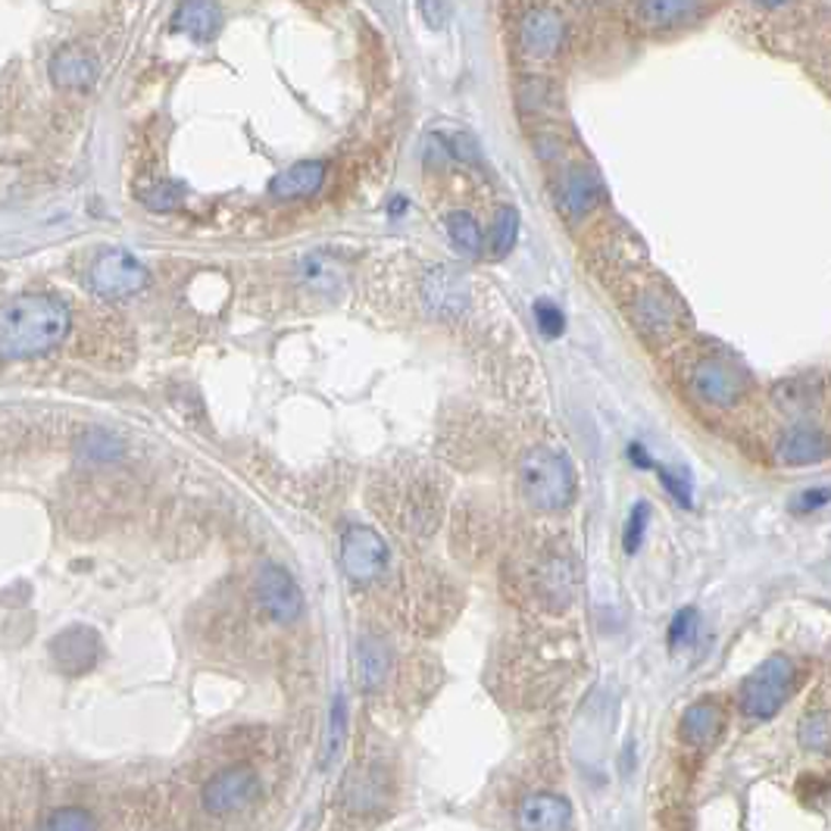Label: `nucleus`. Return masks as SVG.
Returning a JSON list of instances; mask_svg holds the SVG:
<instances>
[{"instance_id": "obj_19", "label": "nucleus", "mask_w": 831, "mask_h": 831, "mask_svg": "<svg viewBox=\"0 0 831 831\" xmlns=\"http://www.w3.org/2000/svg\"><path fill=\"white\" fill-rule=\"evenodd\" d=\"M779 457H782V463H787V466H809V463H819V459H826V437L819 435V432H812V429L797 425V429H791V432L782 437Z\"/></svg>"}, {"instance_id": "obj_9", "label": "nucleus", "mask_w": 831, "mask_h": 831, "mask_svg": "<svg viewBox=\"0 0 831 831\" xmlns=\"http://www.w3.org/2000/svg\"><path fill=\"white\" fill-rule=\"evenodd\" d=\"M144 284H148V269L126 250H109L91 266V288L109 301L138 294Z\"/></svg>"}, {"instance_id": "obj_11", "label": "nucleus", "mask_w": 831, "mask_h": 831, "mask_svg": "<svg viewBox=\"0 0 831 831\" xmlns=\"http://www.w3.org/2000/svg\"><path fill=\"white\" fill-rule=\"evenodd\" d=\"M519 831H572L575 829V809L563 794L538 791L528 794L516 809Z\"/></svg>"}, {"instance_id": "obj_7", "label": "nucleus", "mask_w": 831, "mask_h": 831, "mask_svg": "<svg viewBox=\"0 0 831 831\" xmlns=\"http://www.w3.org/2000/svg\"><path fill=\"white\" fill-rule=\"evenodd\" d=\"M691 391L698 394L703 403L725 410L741 400L747 391V378L735 363H728L722 356H706L691 372Z\"/></svg>"}, {"instance_id": "obj_6", "label": "nucleus", "mask_w": 831, "mask_h": 831, "mask_svg": "<svg viewBox=\"0 0 831 831\" xmlns=\"http://www.w3.org/2000/svg\"><path fill=\"white\" fill-rule=\"evenodd\" d=\"M341 566L353 582H372L388 569V545L370 525H350L341 538Z\"/></svg>"}, {"instance_id": "obj_32", "label": "nucleus", "mask_w": 831, "mask_h": 831, "mask_svg": "<svg viewBox=\"0 0 831 831\" xmlns=\"http://www.w3.org/2000/svg\"><path fill=\"white\" fill-rule=\"evenodd\" d=\"M826 503H829V488H816V491H804L800 501L791 503V510H794V513H809V510L826 506Z\"/></svg>"}, {"instance_id": "obj_23", "label": "nucleus", "mask_w": 831, "mask_h": 831, "mask_svg": "<svg viewBox=\"0 0 831 831\" xmlns=\"http://www.w3.org/2000/svg\"><path fill=\"white\" fill-rule=\"evenodd\" d=\"M344 738H348V700L338 694V698L331 700V713H328L323 763L328 765L335 757H341V750H344Z\"/></svg>"}, {"instance_id": "obj_17", "label": "nucleus", "mask_w": 831, "mask_h": 831, "mask_svg": "<svg viewBox=\"0 0 831 831\" xmlns=\"http://www.w3.org/2000/svg\"><path fill=\"white\" fill-rule=\"evenodd\" d=\"M50 79L60 87L82 91V87H91L97 82V63L87 57L85 50L66 47V50H60V54L50 60Z\"/></svg>"}, {"instance_id": "obj_18", "label": "nucleus", "mask_w": 831, "mask_h": 831, "mask_svg": "<svg viewBox=\"0 0 831 831\" xmlns=\"http://www.w3.org/2000/svg\"><path fill=\"white\" fill-rule=\"evenodd\" d=\"M425 304L437 316H457L466 306V284L450 269H435L425 279Z\"/></svg>"}, {"instance_id": "obj_30", "label": "nucleus", "mask_w": 831, "mask_h": 831, "mask_svg": "<svg viewBox=\"0 0 831 831\" xmlns=\"http://www.w3.org/2000/svg\"><path fill=\"white\" fill-rule=\"evenodd\" d=\"M182 191L175 188V185H160V188H153L144 195V203L153 207V210H175L178 207V200H182Z\"/></svg>"}, {"instance_id": "obj_1", "label": "nucleus", "mask_w": 831, "mask_h": 831, "mask_svg": "<svg viewBox=\"0 0 831 831\" xmlns=\"http://www.w3.org/2000/svg\"><path fill=\"white\" fill-rule=\"evenodd\" d=\"M69 335V309L50 294H25L0 306V356L28 360Z\"/></svg>"}, {"instance_id": "obj_13", "label": "nucleus", "mask_w": 831, "mask_h": 831, "mask_svg": "<svg viewBox=\"0 0 831 831\" xmlns=\"http://www.w3.org/2000/svg\"><path fill=\"white\" fill-rule=\"evenodd\" d=\"M50 654L57 659V666L63 669L66 676H82L87 672L97 656H101V641L97 634L85 629V625H75V629H66L63 634H57L50 641Z\"/></svg>"}, {"instance_id": "obj_8", "label": "nucleus", "mask_w": 831, "mask_h": 831, "mask_svg": "<svg viewBox=\"0 0 831 831\" xmlns=\"http://www.w3.org/2000/svg\"><path fill=\"white\" fill-rule=\"evenodd\" d=\"M254 588H257L260 607L272 622L291 625V622H297L304 616V594H301L297 582L282 566H272V563L260 566Z\"/></svg>"}, {"instance_id": "obj_27", "label": "nucleus", "mask_w": 831, "mask_h": 831, "mask_svg": "<svg viewBox=\"0 0 831 831\" xmlns=\"http://www.w3.org/2000/svg\"><path fill=\"white\" fill-rule=\"evenodd\" d=\"M698 629H700V616L694 607L678 610L676 619H672V625H669V647H672V651H681V647L694 644Z\"/></svg>"}, {"instance_id": "obj_20", "label": "nucleus", "mask_w": 831, "mask_h": 831, "mask_svg": "<svg viewBox=\"0 0 831 831\" xmlns=\"http://www.w3.org/2000/svg\"><path fill=\"white\" fill-rule=\"evenodd\" d=\"M175 28L188 32L197 42H210L219 32V7L213 3H182L175 13Z\"/></svg>"}, {"instance_id": "obj_10", "label": "nucleus", "mask_w": 831, "mask_h": 831, "mask_svg": "<svg viewBox=\"0 0 831 831\" xmlns=\"http://www.w3.org/2000/svg\"><path fill=\"white\" fill-rule=\"evenodd\" d=\"M600 200H604V182L594 173V166L575 163V166H566L557 178V207L572 222L588 216Z\"/></svg>"}, {"instance_id": "obj_4", "label": "nucleus", "mask_w": 831, "mask_h": 831, "mask_svg": "<svg viewBox=\"0 0 831 831\" xmlns=\"http://www.w3.org/2000/svg\"><path fill=\"white\" fill-rule=\"evenodd\" d=\"M632 319L647 338H672L678 335L688 316L678 304V297L666 284L651 282L647 288H637L632 301Z\"/></svg>"}, {"instance_id": "obj_2", "label": "nucleus", "mask_w": 831, "mask_h": 831, "mask_svg": "<svg viewBox=\"0 0 831 831\" xmlns=\"http://www.w3.org/2000/svg\"><path fill=\"white\" fill-rule=\"evenodd\" d=\"M525 501L538 510H563L575 498V466L566 454L550 447H531L519 463Z\"/></svg>"}, {"instance_id": "obj_3", "label": "nucleus", "mask_w": 831, "mask_h": 831, "mask_svg": "<svg viewBox=\"0 0 831 831\" xmlns=\"http://www.w3.org/2000/svg\"><path fill=\"white\" fill-rule=\"evenodd\" d=\"M794 684V663L775 654L763 659L741 684V713L753 722H769L782 713Z\"/></svg>"}, {"instance_id": "obj_26", "label": "nucleus", "mask_w": 831, "mask_h": 831, "mask_svg": "<svg viewBox=\"0 0 831 831\" xmlns=\"http://www.w3.org/2000/svg\"><path fill=\"white\" fill-rule=\"evenodd\" d=\"M42 831H97L94 816L82 807H60L47 816Z\"/></svg>"}, {"instance_id": "obj_28", "label": "nucleus", "mask_w": 831, "mask_h": 831, "mask_svg": "<svg viewBox=\"0 0 831 831\" xmlns=\"http://www.w3.org/2000/svg\"><path fill=\"white\" fill-rule=\"evenodd\" d=\"M647 523H651V503H637L629 516V525H625V535H622V545H625V553H637V547L644 541V531H647Z\"/></svg>"}, {"instance_id": "obj_31", "label": "nucleus", "mask_w": 831, "mask_h": 831, "mask_svg": "<svg viewBox=\"0 0 831 831\" xmlns=\"http://www.w3.org/2000/svg\"><path fill=\"white\" fill-rule=\"evenodd\" d=\"M659 481H663V488L676 498V503H681V506H691V503H694L691 501V481H688V476H684V479H676L669 469H663V472H659Z\"/></svg>"}, {"instance_id": "obj_14", "label": "nucleus", "mask_w": 831, "mask_h": 831, "mask_svg": "<svg viewBox=\"0 0 831 831\" xmlns=\"http://www.w3.org/2000/svg\"><path fill=\"white\" fill-rule=\"evenodd\" d=\"M722 728H725V710H722L719 700H698L681 713L678 738L688 747L703 750V747H713L719 741Z\"/></svg>"}, {"instance_id": "obj_34", "label": "nucleus", "mask_w": 831, "mask_h": 831, "mask_svg": "<svg viewBox=\"0 0 831 831\" xmlns=\"http://www.w3.org/2000/svg\"><path fill=\"white\" fill-rule=\"evenodd\" d=\"M629 459H632L634 466H641V469H651V466H654V459L647 457V450H644L641 444H632V447H629Z\"/></svg>"}, {"instance_id": "obj_29", "label": "nucleus", "mask_w": 831, "mask_h": 831, "mask_svg": "<svg viewBox=\"0 0 831 831\" xmlns=\"http://www.w3.org/2000/svg\"><path fill=\"white\" fill-rule=\"evenodd\" d=\"M535 316H538V326H541L547 338H560L563 335V328H566L563 309H557L550 301H538L535 304Z\"/></svg>"}, {"instance_id": "obj_33", "label": "nucleus", "mask_w": 831, "mask_h": 831, "mask_svg": "<svg viewBox=\"0 0 831 831\" xmlns=\"http://www.w3.org/2000/svg\"><path fill=\"white\" fill-rule=\"evenodd\" d=\"M419 10L429 16V25H432V28L444 25V20L450 16V3H422Z\"/></svg>"}, {"instance_id": "obj_21", "label": "nucleus", "mask_w": 831, "mask_h": 831, "mask_svg": "<svg viewBox=\"0 0 831 831\" xmlns=\"http://www.w3.org/2000/svg\"><path fill=\"white\" fill-rule=\"evenodd\" d=\"M634 13L647 25H676L688 22L694 13H700V3H676V0H656V3H637Z\"/></svg>"}, {"instance_id": "obj_25", "label": "nucleus", "mask_w": 831, "mask_h": 831, "mask_svg": "<svg viewBox=\"0 0 831 831\" xmlns=\"http://www.w3.org/2000/svg\"><path fill=\"white\" fill-rule=\"evenodd\" d=\"M516 235H519V213L513 207H501L498 216H494V229H491L494 257H506L516 244Z\"/></svg>"}, {"instance_id": "obj_12", "label": "nucleus", "mask_w": 831, "mask_h": 831, "mask_svg": "<svg viewBox=\"0 0 831 831\" xmlns=\"http://www.w3.org/2000/svg\"><path fill=\"white\" fill-rule=\"evenodd\" d=\"M563 44V20L550 7H528L519 20V50L528 60H550Z\"/></svg>"}, {"instance_id": "obj_15", "label": "nucleus", "mask_w": 831, "mask_h": 831, "mask_svg": "<svg viewBox=\"0 0 831 831\" xmlns=\"http://www.w3.org/2000/svg\"><path fill=\"white\" fill-rule=\"evenodd\" d=\"M391 669V654L388 644L382 637H360L356 651H353V672H356V684L363 691H375Z\"/></svg>"}, {"instance_id": "obj_16", "label": "nucleus", "mask_w": 831, "mask_h": 831, "mask_svg": "<svg viewBox=\"0 0 831 831\" xmlns=\"http://www.w3.org/2000/svg\"><path fill=\"white\" fill-rule=\"evenodd\" d=\"M326 182V163L319 160H304V163H294L291 169L279 173L272 182H269V191L272 197H309L316 195Z\"/></svg>"}, {"instance_id": "obj_5", "label": "nucleus", "mask_w": 831, "mask_h": 831, "mask_svg": "<svg viewBox=\"0 0 831 831\" xmlns=\"http://www.w3.org/2000/svg\"><path fill=\"white\" fill-rule=\"evenodd\" d=\"M260 794V779L254 769L247 765H232L216 772L203 791H200V804L210 816H232L238 809L250 807Z\"/></svg>"}, {"instance_id": "obj_24", "label": "nucleus", "mask_w": 831, "mask_h": 831, "mask_svg": "<svg viewBox=\"0 0 831 831\" xmlns=\"http://www.w3.org/2000/svg\"><path fill=\"white\" fill-rule=\"evenodd\" d=\"M447 235L469 257H476L481 250V232L479 225H476V219L469 216V213H450L447 216Z\"/></svg>"}, {"instance_id": "obj_22", "label": "nucleus", "mask_w": 831, "mask_h": 831, "mask_svg": "<svg viewBox=\"0 0 831 831\" xmlns=\"http://www.w3.org/2000/svg\"><path fill=\"white\" fill-rule=\"evenodd\" d=\"M797 741L809 753H829L831 747V725L829 713L826 710H816V713H807L800 725H797Z\"/></svg>"}]
</instances>
